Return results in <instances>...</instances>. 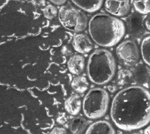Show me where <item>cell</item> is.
Segmentation results:
<instances>
[{"label": "cell", "instance_id": "6da1fadb", "mask_svg": "<svg viewBox=\"0 0 150 134\" xmlns=\"http://www.w3.org/2000/svg\"><path fill=\"white\" fill-rule=\"evenodd\" d=\"M150 95L141 86H130L114 96L110 109L111 118L119 129L131 131L147 125L150 120Z\"/></svg>", "mask_w": 150, "mask_h": 134}, {"label": "cell", "instance_id": "7a4b0ae2", "mask_svg": "<svg viewBox=\"0 0 150 134\" xmlns=\"http://www.w3.org/2000/svg\"><path fill=\"white\" fill-rule=\"evenodd\" d=\"M88 29L92 40L103 47L116 45L122 39L125 31L121 20L104 13L93 16L88 23Z\"/></svg>", "mask_w": 150, "mask_h": 134}, {"label": "cell", "instance_id": "3957f363", "mask_svg": "<svg viewBox=\"0 0 150 134\" xmlns=\"http://www.w3.org/2000/svg\"><path fill=\"white\" fill-rule=\"evenodd\" d=\"M116 63L112 54L105 49L93 52L88 59L87 73L90 81L98 85L108 83L113 78Z\"/></svg>", "mask_w": 150, "mask_h": 134}, {"label": "cell", "instance_id": "277c9868", "mask_svg": "<svg viewBox=\"0 0 150 134\" xmlns=\"http://www.w3.org/2000/svg\"><path fill=\"white\" fill-rule=\"evenodd\" d=\"M109 102L110 97L105 89L101 88L91 89L83 101V113L89 119L100 118L106 113Z\"/></svg>", "mask_w": 150, "mask_h": 134}, {"label": "cell", "instance_id": "5b68a950", "mask_svg": "<svg viewBox=\"0 0 150 134\" xmlns=\"http://www.w3.org/2000/svg\"><path fill=\"white\" fill-rule=\"evenodd\" d=\"M59 20L67 30L79 32L87 28L88 21L86 14L70 5L62 6L58 12Z\"/></svg>", "mask_w": 150, "mask_h": 134}, {"label": "cell", "instance_id": "8992f818", "mask_svg": "<svg viewBox=\"0 0 150 134\" xmlns=\"http://www.w3.org/2000/svg\"><path fill=\"white\" fill-rule=\"evenodd\" d=\"M116 53L118 58L128 65L136 63L139 58L137 45L131 40L125 41L118 45L116 48Z\"/></svg>", "mask_w": 150, "mask_h": 134}, {"label": "cell", "instance_id": "52a82bcc", "mask_svg": "<svg viewBox=\"0 0 150 134\" xmlns=\"http://www.w3.org/2000/svg\"><path fill=\"white\" fill-rule=\"evenodd\" d=\"M104 8L112 15L123 16L126 15L130 9L129 0H105Z\"/></svg>", "mask_w": 150, "mask_h": 134}, {"label": "cell", "instance_id": "ba28073f", "mask_svg": "<svg viewBox=\"0 0 150 134\" xmlns=\"http://www.w3.org/2000/svg\"><path fill=\"white\" fill-rule=\"evenodd\" d=\"M73 46L76 51L84 54L88 53L92 50L93 44L87 35L77 34L73 37Z\"/></svg>", "mask_w": 150, "mask_h": 134}, {"label": "cell", "instance_id": "9c48e42d", "mask_svg": "<svg viewBox=\"0 0 150 134\" xmlns=\"http://www.w3.org/2000/svg\"><path fill=\"white\" fill-rule=\"evenodd\" d=\"M85 134H115L111 124L106 120H98L91 124Z\"/></svg>", "mask_w": 150, "mask_h": 134}, {"label": "cell", "instance_id": "30bf717a", "mask_svg": "<svg viewBox=\"0 0 150 134\" xmlns=\"http://www.w3.org/2000/svg\"><path fill=\"white\" fill-rule=\"evenodd\" d=\"M85 61L83 56L80 55H74L71 56L67 62L69 71L75 75L80 74L84 70Z\"/></svg>", "mask_w": 150, "mask_h": 134}, {"label": "cell", "instance_id": "8fae6325", "mask_svg": "<svg viewBox=\"0 0 150 134\" xmlns=\"http://www.w3.org/2000/svg\"><path fill=\"white\" fill-rule=\"evenodd\" d=\"M72 2L80 9L87 12H94L101 6L103 0H71Z\"/></svg>", "mask_w": 150, "mask_h": 134}, {"label": "cell", "instance_id": "7c38bea8", "mask_svg": "<svg viewBox=\"0 0 150 134\" xmlns=\"http://www.w3.org/2000/svg\"><path fill=\"white\" fill-rule=\"evenodd\" d=\"M81 107V100L77 95L69 96L64 102V108L67 113L76 115L79 113Z\"/></svg>", "mask_w": 150, "mask_h": 134}, {"label": "cell", "instance_id": "4fadbf2b", "mask_svg": "<svg viewBox=\"0 0 150 134\" xmlns=\"http://www.w3.org/2000/svg\"><path fill=\"white\" fill-rule=\"evenodd\" d=\"M87 120L82 117H76L70 123V130L72 134H82L86 129Z\"/></svg>", "mask_w": 150, "mask_h": 134}, {"label": "cell", "instance_id": "5bb4252c", "mask_svg": "<svg viewBox=\"0 0 150 134\" xmlns=\"http://www.w3.org/2000/svg\"><path fill=\"white\" fill-rule=\"evenodd\" d=\"M71 86L75 92L79 93H83L87 90L89 83L85 76H77L71 81Z\"/></svg>", "mask_w": 150, "mask_h": 134}, {"label": "cell", "instance_id": "9a60e30c", "mask_svg": "<svg viewBox=\"0 0 150 134\" xmlns=\"http://www.w3.org/2000/svg\"><path fill=\"white\" fill-rule=\"evenodd\" d=\"M141 52L144 62L149 65L150 64V36L145 37L141 42Z\"/></svg>", "mask_w": 150, "mask_h": 134}, {"label": "cell", "instance_id": "2e32d148", "mask_svg": "<svg viewBox=\"0 0 150 134\" xmlns=\"http://www.w3.org/2000/svg\"><path fill=\"white\" fill-rule=\"evenodd\" d=\"M131 2L139 13L147 14L150 12V0H131Z\"/></svg>", "mask_w": 150, "mask_h": 134}, {"label": "cell", "instance_id": "e0dca14e", "mask_svg": "<svg viewBox=\"0 0 150 134\" xmlns=\"http://www.w3.org/2000/svg\"><path fill=\"white\" fill-rule=\"evenodd\" d=\"M43 14L46 18L52 19L57 16V10L54 6L50 4L46 5L43 9Z\"/></svg>", "mask_w": 150, "mask_h": 134}, {"label": "cell", "instance_id": "ac0fdd59", "mask_svg": "<svg viewBox=\"0 0 150 134\" xmlns=\"http://www.w3.org/2000/svg\"><path fill=\"white\" fill-rule=\"evenodd\" d=\"M130 77H131V73H130V72L128 71L121 70V71L119 72L118 81L121 85H124L127 83L129 81Z\"/></svg>", "mask_w": 150, "mask_h": 134}, {"label": "cell", "instance_id": "d6986e66", "mask_svg": "<svg viewBox=\"0 0 150 134\" xmlns=\"http://www.w3.org/2000/svg\"><path fill=\"white\" fill-rule=\"evenodd\" d=\"M49 134H67V132L63 128L54 127L52 129Z\"/></svg>", "mask_w": 150, "mask_h": 134}, {"label": "cell", "instance_id": "ffe728a7", "mask_svg": "<svg viewBox=\"0 0 150 134\" xmlns=\"http://www.w3.org/2000/svg\"><path fill=\"white\" fill-rule=\"evenodd\" d=\"M32 2L33 5L38 6H43L45 5V0H32Z\"/></svg>", "mask_w": 150, "mask_h": 134}, {"label": "cell", "instance_id": "44dd1931", "mask_svg": "<svg viewBox=\"0 0 150 134\" xmlns=\"http://www.w3.org/2000/svg\"><path fill=\"white\" fill-rule=\"evenodd\" d=\"M52 3L57 5H61L64 4L67 0H49Z\"/></svg>", "mask_w": 150, "mask_h": 134}, {"label": "cell", "instance_id": "7402d4cb", "mask_svg": "<svg viewBox=\"0 0 150 134\" xmlns=\"http://www.w3.org/2000/svg\"><path fill=\"white\" fill-rule=\"evenodd\" d=\"M145 26L148 29H149V18L147 17V19L145 20Z\"/></svg>", "mask_w": 150, "mask_h": 134}, {"label": "cell", "instance_id": "603a6c76", "mask_svg": "<svg viewBox=\"0 0 150 134\" xmlns=\"http://www.w3.org/2000/svg\"><path fill=\"white\" fill-rule=\"evenodd\" d=\"M129 134H139V133H129Z\"/></svg>", "mask_w": 150, "mask_h": 134}, {"label": "cell", "instance_id": "cb8c5ba5", "mask_svg": "<svg viewBox=\"0 0 150 134\" xmlns=\"http://www.w3.org/2000/svg\"><path fill=\"white\" fill-rule=\"evenodd\" d=\"M22 1H27V0H22Z\"/></svg>", "mask_w": 150, "mask_h": 134}]
</instances>
